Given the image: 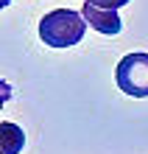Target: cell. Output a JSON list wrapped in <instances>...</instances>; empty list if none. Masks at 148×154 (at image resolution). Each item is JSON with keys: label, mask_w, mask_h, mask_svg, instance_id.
<instances>
[{"label": "cell", "mask_w": 148, "mask_h": 154, "mask_svg": "<svg viewBox=\"0 0 148 154\" xmlns=\"http://www.w3.org/2000/svg\"><path fill=\"white\" fill-rule=\"evenodd\" d=\"M87 20L70 8H53L39 20V37L48 48H73L84 39Z\"/></svg>", "instance_id": "1"}, {"label": "cell", "mask_w": 148, "mask_h": 154, "mask_svg": "<svg viewBox=\"0 0 148 154\" xmlns=\"http://www.w3.org/2000/svg\"><path fill=\"white\" fill-rule=\"evenodd\" d=\"M117 87L131 98H148V53H126L115 70Z\"/></svg>", "instance_id": "2"}, {"label": "cell", "mask_w": 148, "mask_h": 154, "mask_svg": "<svg viewBox=\"0 0 148 154\" xmlns=\"http://www.w3.org/2000/svg\"><path fill=\"white\" fill-rule=\"evenodd\" d=\"M81 14H84L87 25L95 28L98 34H109V37H115V34H120V28H123L120 14L117 11H109V8H98V6H92V3H84V6H81Z\"/></svg>", "instance_id": "3"}, {"label": "cell", "mask_w": 148, "mask_h": 154, "mask_svg": "<svg viewBox=\"0 0 148 154\" xmlns=\"http://www.w3.org/2000/svg\"><path fill=\"white\" fill-rule=\"evenodd\" d=\"M0 137H3V154H17L25 146V132L11 121L0 123Z\"/></svg>", "instance_id": "4"}, {"label": "cell", "mask_w": 148, "mask_h": 154, "mask_svg": "<svg viewBox=\"0 0 148 154\" xmlns=\"http://www.w3.org/2000/svg\"><path fill=\"white\" fill-rule=\"evenodd\" d=\"M87 3L98 6V8H109V11H117V8H123L126 3H131V0H87Z\"/></svg>", "instance_id": "5"}]
</instances>
